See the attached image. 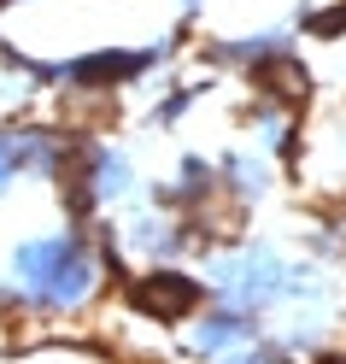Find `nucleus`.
<instances>
[{
  "label": "nucleus",
  "mask_w": 346,
  "mask_h": 364,
  "mask_svg": "<svg viewBox=\"0 0 346 364\" xmlns=\"http://www.w3.org/2000/svg\"><path fill=\"white\" fill-rule=\"evenodd\" d=\"M0 288L18 317H82L106 288V264L94 253L88 223H59V230L18 235L0 259Z\"/></svg>",
  "instance_id": "f257e3e1"
},
{
  "label": "nucleus",
  "mask_w": 346,
  "mask_h": 364,
  "mask_svg": "<svg viewBox=\"0 0 346 364\" xmlns=\"http://www.w3.org/2000/svg\"><path fill=\"white\" fill-rule=\"evenodd\" d=\"M77 135L59 129L48 118H24V124H0V200L24 182H48L59 188L65 171H71Z\"/></svg>",
  "instance_id": "f03ea898"
},
{
  "label": "nucleus",
  "mask_w": 346,
  "mask_h": 364,
  "mask_svg": "<svg viewBox=\"0 0 346 364\" xmlns=\"http://www.w3.org/2000/svg\"><path fill=\"white\" fill-rule=\"evenodd\" d=\"M124 300L141 311V317H153V323H188V317L212 300V294H205V282L194 277V270H182V264H153L147 277H135V282L124 288Z\"/></svg>",
  "instance_id": "7ed1b4c3"
},
{
  "label": "nucleus",
  "mask_w": 346,
  "mask_h": 364,
  "mask_svg": "<svg viewBox=\"0 0 346 364\" xmlns=\"http://www.w3.org/2000/svg\"><path fill=\"white\" fill-rule=\"evenodd\" d=\"M264 335V317H252V311H235V306H212L205 300L188 323H182V353L200 358V364H217L229 353H241L252 347V341Z\"/></svg>",
  "instance_id": "20e7f679"
},
{
  "label": "nucleus",
  "mask_w": 346,
  "mask_h": 364,
  "mask_svg": "<svg viewBox=\"0 0 346 364\" xmlns=\"http://www.w3.org/2000/svg\"><path fill=\"white\" fill-rule=\"evenodd\" d=\"M200 53H205V65H217V71L252 77V71H264V65L299 53V30H293V18H282V24H259L247 36H212Z\"/></svg>",
  "instance_id": "39448f33"
},
{
  "label": "nucleus",
  "mask_w": 346,
  "mask_h": 364,
  "mask_svg": "<svg viewBox=\"0 0 346 364\" xmlns=\"http://www.w3.org/2000/svg\"><path fill=\"white\" fill-rule=\"evenodd\" d=\"M212 176H217V194L235 200L241 212L264 206V200L276 194V165H270L264 153H252V147H223L212 159Z\"/></svg>",
  "instance_id": "423d86ee"
},
{
  "label": "nucleus",
  "mask_w": 346,
  "mask_h": 364,
  "mask_svg": "<svg viewBox=\"0 0 346 364\" xmlns=\"http://www.w3.org/2000/svg\"><path fill=\"white\" fill-rule=\"evenodd\" d=\"M247 129H252V153H264L276 171H282V165H293V159H299V147H306V129H299L293 106L264 100V95H259V106L247 112Z\"/></svg>",
  "instance_id": "0eeeda50"
},
{
  "label": "nucleus",
  "mask_w": 346,
  "mask_h": 364,
  "mask_svg": "<svg viewBox=\"0 0 346 364\" xmlns=\"http://www.w3.org/2000/svg\"><path fill=\"white\" fill-rule=\"evenodd\" d=\"M323 165H329V188H346V118L329 124V153H323Z\"/></svg>",
  "instance_id": "6e6552de"
},
{
  "label": "nucleus",
  "mask_w": 346,
  "mask_h": 364,
  "mask_svg": "<svg viewBox=\"0 0 346 364\" xmlns=\"http://www.w3.org/2000/svg\"><path fill=\"white\" fill-rule=\"evenodd\" d=\"M171 6H176V24H194V18L212 6V0H171Z\"/></svg>",
  "instance_id": "1a4fd4ad"
},
{
  "label": "nucleus",
  "mask_w": 346,
  "mask_h": 364,
  "mask_svg": "<svg viewBox=\"0 0 346 364\" xmlns=\"http://www.w3.org/2000/svg\"><path fill=\"white\" fill-rule=\"evenodd\" d=\"M0 317H12V300H6V288H0Z\"/></svg>",
  "instance_id": "9d476101"
}]
</instances>
